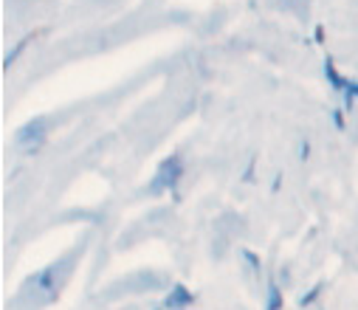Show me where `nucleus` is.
Returning a JSON list of instances; mask_svg holds the SVG:
<instances>
[{
	"instance_id": "0eeeda50",
	"label": "nucleus",
	"mask_w": 358,
	"mask_h": 310,
	"mask_svg": "<svg viewBox=\"0 0 358 310\" xmlns=\"http://www.w3.org/2000/svg\"><path fill=\"white\" fill-rule=\"evenodd\" d=\"M26 45H29V37H26V40H20V43L15 45V51H12V54H6V59H3V68H12V62H15V59L23 54V48H26Z\"/></svg>"
},
{
	"instance_id": "1a4fd4ad",
	"label": "nucleus",
	"mask_w": 358,
	"mask_h": 310,
	"mask_svg": "<svg viewBox=\"0 0 358 310\" xmlns=\"http://www.w3.org/2000/svg\"><path fill=\"white\" fill-rule=\"evenodd\" d=\"M333 125H336L338 130H344V113H341V111H333Z\"/></svg>"
},
{
	"instance_id": "9b49d317",
	"label": "nucleus",
	"mask_w": 358,
	"mask_h": 310,
	"mask_svg": "<svg viewBox=\"0 0 358 310\" xmlns=\"http://www.w3.org/2000/svg\"><path fill=\"white\" fill-rule=\"evenodd\" d=\"M299 153H302V158H308V153H310V144H308V141H302V147H299Z\"/></svg>"
},
{
	"instance_id": "9d476101",
	"label": "nucleus",
	"mask_w": 358,
	"mask_h": 310,
	"mask_svg": "<svg viewBox=\"0 0 358 310\" xmlns=\"http://www.w3.org/2000/svg\"><path fill=\"white\" fill-rule=\"evenodd\" d=\"M344 90H350V93H352V96L358 99V82H352V79H347V87H344Z\"/></svg>"
},
{
	"instance_id": "f8f14e48",
	"label": "nucleus",
	"mask_w": 358,
	"mask_h": 310,
	"mask_svg": "<svg viewBox=\"0 0 358 310\" xmlns=\"http://www.w3.org/2000/svg\"><path fill=\"white\" fill-rule=\"evenodd\" d=\"M296 3H308V0H296Z\"/></svg>"
},
{
	"instance_id": "423d86ee",
	"label": "nucleus",
	"mask_w": 358,
	"mask_h": 310,
	"mask_svg": "<svg viewBox=\"0 0 358 310\" xmlns=\"http://www.w3.org/2000/svg\"><path fill=\"white\" fill-rule=\"evenodd\" d=\"M322 290H324V285H322V282H319V285H313V288H310V290H308V293L299 299V307H310V304H313V302L322 296Z\"/></svg>"
},
{
	"instance_id": "ddd939ff",
	"label": "nucleus",
	"mask_w": 358,
	"mask_h": 310,
	"mask_svg": "<svg viewBox=\"0 0 358 310\" xmlns=\"http://www.w3.org/2000/svg\"><path fill=\"white\" fill-rule=\"evenodd\" d=\"M158 310H166V307H158Z\"/></svg>"
},
{
	"instance_id": "7ed1b4c3",
	"label": "nucleus",
	"mask_w": 358,
	"mask_h": 310,
	"mask_svg": "<svg viewBox=\"0 0 358 310\" xmlns=\"http://www.w3.org/2000/svg\"><path fill=\"white\" fill-rule=\"evenodd\" d=\"M31 139H34L37 144L45 139V122H43V119L29 122L26 127H20V130H17V144H20V147H29V141H31Z\"/></svg>"
},
{
	"instance_id": "6e6552de",
	"label": "nucleus",
	"mask_w": 358,
	"mask_h": 310,
	"mask_svg": "<svg viewBox=\"0 0 358 310\" xmlns=\"http://www.w3.org/2000/svg\"><path fill=\"white\" fill-rule=\"evenodd\" d=\"M243 260L251 265V271H254V274H262V260H259L254 251H243Z\"/></svg>"
},
{
	"instance_id": "20e7f679",
	"label": "nucleus",
	"mask_w": 358,
	"mask_h": 310,
	"mask_svg": "<svg viewBox=\"0 0 358 310\" xmlns=\"http://www.w3.org/2000/svg\"><path fill=\"white\" fill-rule=\"evenodd\" d=\"M324 76L330 79V85H333V90H338V93H344V87H347V79H344V76H341V73L336 71V65H333V59H330V57L324 59Z\"/></svg>"
},
{
	"instance_id": "39448f33",
	"label": "nucleus",
	"mask_w": 358,
	"mask_h": 310,
	"mask_svg": "<svg viewBox=\"0 0 358 310\" xmlns=\"http://www.w3.org/2000/svg\"><path fill=\"white\" fill-rule=\"evenodd\" d=\"M285 299H282V288L277 282L268 285V299H265V310H282Z\"/></svg>"
},
{
	"instance_id": "f257e3e1",
	"label": "nucleus",
	"mask_w": 358,
	"mask_h": 310,
	"mask_svg": "<svg viewBox=\"0 0 358 310\" xmlns=\"http://www.w3.org/2000/svg\"><path fill=\"white\" fill-rule=\"evenodd\" d=\"M181 175H184V161H181V155L164 158L161 167H158V172H155V178H152V183H150V192L158 195V192L172 189L178 181H181Z\"/></svg>"
},
{
	"instance_id": "f03ea898",
	"label": "nucleus",
	"mask_w": 358,
	"mask_h": 310,
	"mask_svg": "<svg viewBox=\"0 0 358 310\" xmlns=\"http://www.w3.org/2000/svg\"><path fill=\"white\" fill-rule=\"evenodd\" d=\"M192 302H195V296H192V290H189L187 285H172V290H169L164 307H166V310H184V307H189Z\"/></svg>"
}]
</instances>
